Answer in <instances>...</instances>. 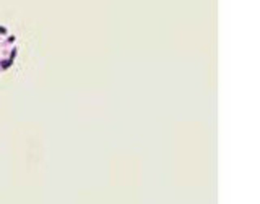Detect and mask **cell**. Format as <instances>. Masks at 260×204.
<instances>
[{
    "mask_svg": "<svg viewBox=\"0 0 260 204\" xmlns=\"http://www.w3.org/2000/svg\"><path fill=\"white\" fill-rule=\"evenodd\" d=\"M16 51V37L5 26H0V71L12 67Z\"/></svg>",
    "mask_w": 260,
    "mask_h": 204,
    "instance_id": "6da1fadb",
    "label": "cell"
}]
</instances>
